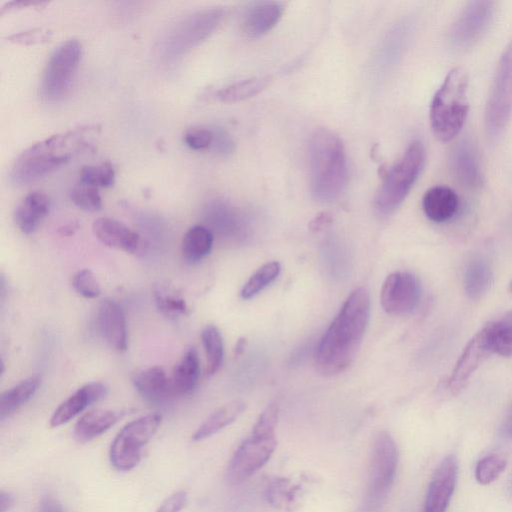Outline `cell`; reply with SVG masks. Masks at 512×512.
<instances>
[{
    "instance_id": "32",
    "label": "cell",
    "mask_w": 512,
    "mask_h": 512,
    "mask_svg": "<svg viewBox=\"0 0 512 512\" xmlns=\"http://www.w3.org/2000/svg\"><path fill=\"white\" fill-rule=\"evenodd\" d=\"M483 330L492 353L512 357V311L487 323Z\"/></svg>"
},
{
    "instance_id": "52",
    "label": "cell",
    "mask_w": 512,
    "mask_h": 512,
    "mask_svg": "<svg viewBox=\"0 0 512 512\" xmlns=\"http://www.w3.org/2000/svg\"><path fill=\"white\" fill-rule=\"evenodd\" d=\"M509 291L512 293V281L509 284Z\"/></svg>"
},
{
    "instance_id": "47",
    "label": "cell",
    "mask_w": 512,
    "mask_h": 512,
    "mask_svg": "<svg viewBox=\"0 0 512 512\" xmlns=\"http://www.w3.org/2000/svg\"><path fill=\"white\" fill-rule=\"evenodd\" d=\"M15 505V496L9 491L0 492V512H8Z\"/></svg>"
},
{
    "instance_id": "24",
    "label": "cell",
    "mask_w": 512,
    "mask_h": 512,
    "mask_svg": "<svg viewBox=\"0 0 512 512\" xmlns=\"http://www.w3.org/2000/svg\"><path fill=\"white\" fill-rule=\"evenodd\" d=\"M50 207L49 197L40 191L27 194L18 204L15 210V222L18 228L25 234L33 233Z\"/></svg>"
},
{
    "instance_id": "30",
    "label": "cell",
    "mask_w": 512,
    "mask_h": 512,
    "mask_svg": "<svg viewBox=\"0 0 512 512\" xmlns=\"http://www.w3.org/2000/svg\"><path fill=\"white\" fill-rule=\"evenodd\" d=\"M213 234L202 225L192 226L182 240V255L186 262L195 264L205 258L212 249Z\"/></svg>"
},
{
    "instance_id": "28",
    "label": "cell",
    "mask_w": 512,
    "mask_h": 512,
    "mask_svg": "<svg viewBox=\"0 0 512 512\" xmlns=\"http://www.w3.org/2000/svg\"><path fill=\"white\" fill-rule=\"evenodd\" d=\"M40 383V376L32 375L4 391L0 396V420L3 421L28 402Z\"/></svg>"
},
{
    "instance_id": "23",
    "label": "cell",
    "mask_w": 512,
    "mask_h": 512,
    "mask_svg": "<svg viewBox=\"0 0 512 512\" xmlns=\"http://www.w3.org/2000/svg\"><path fill=\"white\" fill-rule=\"evenodd\" d=\"M122 416L112 409H93L83 414L76 422L73 435L79 442H88L109 430Z\"/></svg>"
},
{
    "instance_id": "16",
    "label": "cell",
    "mask_w": 512,
    "mask_h": 512,
    "mask_svg": "<svg viewBox=\"0 0 512 512\" xmlns=\"http://www.w3.org/2000/svg\"><path fill=\"white\" fill-rule=\"evenodd\" d=\"M107 392L108 388L103 382L92 381L83 385L55 409L49 421L50 427L66 424L88 406L103 399Z\"/></svg>"
},
{
    "instance_id": "37",
    "label": "cell",
    "mask_w": 512,
    "mask_h": 512,
    "mask_svg": "<svg viewBox=\"0 0 512 512\" xmlns=\"http://www.w3.org/2000/svg\"><path fill=\"white\" fill-rule=\"evenodd\" d=\"M79 182L93 187H111L115 182V171L111 163L85 165L79 172Z\"/></svg>"
},
{
    "instance_id": "2",
    "label": "cell",
    "mask_w": 512,
    "mask_h": 512,
    "mask_svg": "<svg viewBox=\"0 0 512 512\" xmlns=\"http://www.w3.org/2000/svg\"><path fill=\"white\" fill-rule=\"evenodd\" d=\"M93 130L92 127H79L32 144L15 160L10 180L16 185H25L59 169L74 154L89 146L85 136Z\"/></svg>"
},
{
    "instance_id": "53",
    "label": "cell",
    "mask_w": 512,
    "mask_h": 512,
    "mask_svg": "<svg viewBox=\"0 0 512 512\" xmlns=\"http://www.w3.org/2000/svg\"><path fill=\"white\" fill-rule=\"evenodd\" d=\"M510 491H511V493H512V479H511V481H510Z\"/></svg>"
},
{
    "instance_id": "12",
    "label": "cell",
    "mask_w": 512,
    "mask_h": 512,
    "mask_svg": "<svg viewBox=\"0 0 512 512\" xmlns=\"http://www.w3.org/2000/svg\"><path fill=\"white\" fill-rule=\"evenodd\" d=\"M421 298V285L417 277L408 272H395L384 281L380 301L383 310L391 315L412 313Z\"/></svg>"
},
{
    "instance_id": "11",
    "label": "cell",
    "mask_w": 512,
    "mask_h": 512,
    "mask_svg": "<svg viewBox=\"0 0 512 512\" xmlns=\"http://www.w3.org/2000/svg\"><path fill=\"white\" fill-rule=\"evenodd\" d=\"M276 446L275 432L251 431V435L242 441L228 463L227 482L236 485L248 479L268 462Z\"/></svg>"
},
{
    "instance_id": "22",
    "label": "cell",
    "mask_w": 512,
    "mask_h": 512,
    "mask_svg": "<svg viewBox=\"0 0 512 512\" xmlns=\"http://www.w3.org/2000/svg\"><path fill=\"white\" fill-rule=\"evenodd\" d=\"M459 199L454 190L447 186H434L426 191L422 208L433 222L441 223L451 219L457 212Z\"/></svg>"
},
{
    "instance_id": "35",
    "label": "cell",
    "mask_w": 512,
    "mask_h": 512,
    "mask_svg": "<svg viewBox=\"0 0 512 512\" xmlns=\"http://www.w3.org/2000/svg\"><path fill=\"white\" fill-rule=\"evenodd\" d=\"M281 265L277 261H271L261 266L244 284L240 295L248 300L260 293L279 275Z\"/></svg>"
},
{
    "instance_id": "42",
    "label": "cell",
    "mask_w": 512,
    "mask_h": 512,
    "mask_svg": "<svg viewBox=\"0 0 512 512\" xmlns=\"http://www.w3.org/2000/svg\"><path fill=\"white\" fill-rule=\"evenodd\" d=\"M188 503V494L180 490L168 496L155 512H180Z\"/></svg>"
},
{
    "instance_id": "8",
    "label": "cell",
    "mask_w": 512,
    "mask_h": 512,
    "mask_svg": "<svg viewBox=\"0 0 512 512\" xmlns=\"http://www.w3.org/2000/svg\"><path fill=\"white\" fill-rule=\"evenodd\" d=\"M162 421L158 413L141 416L122 427L113 439L109 459L118 471H130L142 458V449L152 439Z\"/></svg>"
},
{
    "instance_id": "48",
    "label": "cell",
    "mask_w": 512,
    "mask_h": 512,
    "mask_svg": "<svg viewBox=\"0 0 512 512\" xmlns=\"http://www.w3.org/2000/svg\"><path fill=\"white\" fill-rule=\"evenodd\" d=\"M501 431L505 437L512 438V406L505 417Z\"/></svg>"
},
{
    "instance_id": "14",
    "label": "cell",
    "mask_w": 512,
    "mask_h": 512,
    "mask_svg": "<svg viewBox=\"0 0 512 512\" xmlns=\"http://www.w3.org/2000/svg\"><path fill=\"white\" fill-rule=\"evenodd\" d=\"M458 474L457 459L446 456L434 471L422 512H446L454 493Z\"/></svg>"
},
{
    "instance_id": "44",
    "label": "cell",
    "mask_w": 512,
    "mask_h": 512,
    "mask_svg": "<svg viewBox=\"0 0 512 512\" xmlns=\"http://www.w3.org/2000/svg\"><path fill=\"white\" fill-rule=\"evenodd\" d=\"M49 32L42 29H33L15 33L9 36L10 41L21 43V44H32L48 39Z\"/></svg>"
},
{
    "instance_id": "7",
    "label": "cell",
    "mask_w": 512,
    "mask_h": 512,
    "mask_svg": "<svg viewBox=\"0 0 512 512\" xmlns=\"http://www.w3.org/2000/svg\"><path fill=\"white\" fill-rule=\"evenodd\" d=\"M425 161L423 144L415 140L389 169L377 192L375 207L381 214L393 212L406 198L419 177Z\"/></svg>"
},
{
    "instance_id": "18",
    "label": "cell",
    "mask_w": 512,
    "mask_h": 512,
    "mask_svg": "<svg viewBox=\"0 0 512 512\" xmlns=\"http://www.w3.org/2000/svg\"><path fill=\"white\" fill-rule=\"evenodd\" d=\"M95 237L105 246L134 253L140 247V236L124 223L109 217H100L92 224Z\"/></svg>"
},
{
    "instance_id": "43",
    "label": "cell",
    "mask_w": 512,
    "mask_h": 512,
    "mask_svg": "<svg viewBox=\"0 0 512 512\" xmlns=\"http://www.w3.org/2000/svg\"><path fill=\"white\" fill-rule=\"evenodd\" d=\"M214 138L212 142V149L218 154H229L234 150V142L231 136L222 128L213 129Z\"/></svg>"
},
{
    "instance_id": "40",
    "label": "cell",
    "mask_w": 512,
    "mask_h": 512,
    "mask_svg": "<svg viewBox=\"0 0 512 512\" xmlns=\"http://www.w3.org/2000/svg\"><path fill=\"white\" fill-rule=\"evenodd\" d=\"M74 290L85 298H96L101 293L100 284L89 269L78 271L72 280Z\"/></svg>"
},
{
    "instance_id": "36",
    "label": "cell",
    "mask_w": 512,
    "mask_h": 512,
    "mask_svg": "<svg viewBox=\"0 0 512 512\" xmlns=\"http://www.w3.org/2000/svg\"><path fill=\"white\" fill-rule=\"evenodd\" d=\"M154 298L158 310L169 318L187 314L188 307L185 300L165 286L158 285L155 287Z\"/></svg>"
},
{
    "instance_id": "3",
    "label": "cell",
    "mask_w": 512,
    "mask_h": 512,
    "mask_svg": "<svg viewBox=\"0 0 512 512\" xmlns=\"http://www.w3.org/2000/svg\"><path fill=\"white\" fill-rule=\"evenodd\" d=\"M308 159L313 197L320 202L338 198L347 180L346 155L341 139L328 129H318L309 140Z\"/></svg>"
},
{
    "instance_id": "33",
    "label": "cell",
    "mask_w": 512,
    "mask_h": 512,
    "mask_svg": "<svg viewBox=\"0 0 512 512\" xmlns=\"http://www.w3.org/2000/svg\"><path fill=\"white\" fill-rule=\"evenodd\" d=\"M270 77H253L233 83L217 92V98L226 103L238 102L253 97L264 90Z\"/></svg>"
},
{
    "instance_id": "50",
    "label": "cell",
    "mask_w": 512,
    "mask_h": 512,
    "mask_svg": "<svg viewBox=\"0 0 512 512\" xmlns=\"http://www.w3.org/2000/svg\"><path fill=\"white\" fill-rule=\"evenodd\" d=\"M329 221L328 217L326 215H322L319 218L315 219V221L311 224V228L313 230H319Z\"/></svg>"
},
{
    "instance_id": "34",
    "label": "cell",
    "mask_w": 512,
    "mask_h": 512,
    "mask_svg": "<svg viewBox=\"0 0 512 512\" xmlns=\"http://www.w3.org/2000/svg\"><path fill=\"white\" fill-rule=\"evenodd\" d=\"M202 345L206 355L207 373L214 375L222 366L224 346L220 331L214 325H207L201 332Z\"/></svg>"
},
{
    "instance_id": "1",
    "label": "cell",
    "mask_w": 512,
    "mask_h": 512,
    "mask_svg": "<svg viewBox=\"0 0 512 512\" xmlns=\"http://www.w3.org/2000/svg\"><path fill=\"white\" fill-rule=\"evenodd\" d=\"M369 318V293L365 288H357L347 297L318 344L316 365L323 375H336L352 364Z\"/></svg>"
},
{
    "instance_id": "6",
    "label": "cell",
    "mask_w": 512,
    "mask_h": 512,
    "mask_svg": "<svg viewBox=\"0 0 512 512\" xmlns=\"http://www.w3.org/2000/svg\"><path fill=\"white\" fill-rule=\"evenodd\" d=\"M398 449L392 436L379 432L372 445L366 491L360 512H376L393 485L398 465Z\"/></svg>"
},
{
    "instance_id": "38",
    "label": "cell",
    "mask_w": 512,
    "mask_h": 512,
    "mask_svg": "<svg viewBox=\"0 0 512 512\" xmlns=\"http://www.w3.org/2000/svg\"><path fill=\"white\" fill-rule=\"evenodd\" d=\"M507 460L500 454H489L481 458L475 468L476 481L481 485H488L495 481L505 470Z\"/></svg>"
},
{
    "instance_id": "17",
    "label": "cell",
    "mask_w": 512,
    "mask_h": 512,
    "mask_svg": "<svg viewBox=\"0 0 512 512\" xmlns=\"http://www.w3.org/2000/svg\"><path fill=\"white\" fill-rule=\"evenodd\" d=\"M99 331L106 343L114 350L127 349V328L125 315L117 302L104 299L98 308Z\"/></svg>"
},
{
    "instance_id": "13",
    "label": "cell",
    "mask_w": 512,
    "mask_h": 512,
    "mask_svg": "<svg viewBox=\"0 0 512 512\" xmlns=\"http://www.w3.org/2000/svg\"><path fill=\"white\" fill-rule=\"evenodd\" d=\"M494 15V2H469L453 23L449 40L452 46L464 49L473 45L487 30Z\"/></svg>"
},
{
    "instance_id": "9",
    "label": "cell",
    "mask_w": 512,
    "mask_h": 512,
    "mask_svg": "<svg viewBox=\"0 0 512 512\" xmlns=\"http://www.w3.org/2000/svg\"><path fill=\"white\" fill-rule=\"evenodd\" d=\"M82 46L68 39L50 53L43 69L40 94L47 101H58L69 92L81 59Z\"/></svg>"
},
{
    "instance_id": "26",
    "label": "cell",
    "mask_w": 512,
    "mask_h": 512,
    "mask_svg": "<svg viewBox=\"0 0 512 512\" xmlns=\"http://www.w3.org/2000/svg\"><path fill=\"white\" fill-rule=\"evenodd\" d=\"M246 409V403L241 400L229 402L210 414L192 435L193 441H201L218 433L223 428L236 421Z\"/></svg>"
},
{
    "instance_id": "21",
    "label": "cell",
    "mask_w": 512,
    "mask_h": 512,
    "mask_svg": "<svg viewBox=\"0 0 512 512\" xmlns=\"http://www.w3.org/2000/svg\"><path fill=\"white\" fill-rule=\"evenodd\" d=\"M451 165L457 180L468 188L482 184V174L475 149L470 141L462 140L454 148Z\"/></svg>"
},
{
    "instance_id": "4",
    "label": "cell",
    "mask_w": 512,
    "mask_h": 512,
    "mask_svg": "<svg viewBox=\"0 0 512 512\" xmlns=\"http://www.w3.org/2000/svg\"><path fill=\"white\" fill-rule=\"evenodd\" d=\"M467 91V73L463 68L455 67L448 72L434 94L430 106V124L440 141H451L461 131L469 110Z\"/></svg>"
},
{
    "instance_id": "51",
    "label": "cell",
    "mask_w": 512,
    "mask_h": 512,
    "mask_svg": "<svg viewBox=\"0 0 512 512\" xmlns=\"http://www.w3.org/2000/svg\"><path fill=\"white\" fill-rule=\"evenodd\" d=\"M246 343H247V341L245 338H241L238 340V342L236 343V346H235V354L236 355L242 354V352L245 349Z\"/></svg>"
},
{
    "instance_id": "31",
    "label": "cell",
    "mask_w": 512,
    "mask_h": 512,
    "mask_svg": "<svg viewBox=\"0 0 512 512\" xmlns=\"http://www.w3.org/2000/svg\"><path fill=\"white\" fill-rule=\"evenodd\" d=\"M207 221L216 229L230 232L239 228L242 223L241 211L223 199H213L204 207Z\"/></svg>"
},
{
    "instance_id": "29",
    "label": "cell",
    "mask_w": 512,
    "mask_h": 512,
    "mask_svg": "<svg viewBox=\"0 0 512 512\" xmlns=\"http://www.w3.org/2000/svg\"><path fill=\"white\" fill-rule=\"evenodd\" d=\"M492 281L493 272L485 259L476 257L469 261L464 272V290L470 299L481 298Z\"/></svg>"
},
{
    "instance_id": "10",
    "label": "cell",
    "mask_w": 512,
    "mask_h": 512,
    "mask_svg": "<svg viewBox=\"0 0 512 512\" xmlns=\"http://www.w3.org/2000/svg\"><path fill=\"white\" fill-rule=\"evenodd\" d=\"M512 114V39L505 47L490 89L485 108V127L488 135L498 137Z\"/></svg>"
},
{
    "instance_id": "20",
    "label": "cell",
    "mask_w": 512,
    "mask_h": 512,
    "mask_svg": "<svg viewBox=\"0 0 512 512\" xmlns=\"http://www.w3.org/2000/svg\"><path fill=\"white\" fill-rule=\"evenodd\" d=\"M283 10L280 2L265 1L253 4L242 17V32L250 38L264 35L279 22Z\"/></svg>"
},
{
    "instance_id": "45",
    "label": "cell",
    "mask_w": 512,
    "mask_h": 512,
    "mask_svg": "<svg viewBox=\"0 0 512 512\" xmlns=\"http://www.w3.org/2000/svg\"><path fill=\"white\" fill-rule=\"evenodd\" d=\"M38 512H65L62 505L51 495L42 497Z\"/></svg>"
},
{
    "instance_id": "19",
    "label": "cell",
    "mask_w": 512,
    "mask_h": 512,
    "mask_svg": "<svg viewBox=\"0 0 512 512\" xmlns=\"http://www.w3.org/2000/svg\"><path fill=\"white\" fill-rule=\"evenodd\" d=\"M132 382L137 392L151 403H160L174 396L171 377L163 367L140 370L133 375Z\"/></svg>"
},
{
    "instance_id": "5",
    "label": "cell",
    "mask_w": 512,
    "mask_h": 512,
    "mask_svg": "<svg viewBox=\"0 0 512 512\" xmlns=\"http://www.w3.org/2000/svg\"><path fill=\"white\" fill-rule=\"evenodd\" d=\"M226 10L211 7L192 12L174 24L162 42V55L174 61L205 41L221 24Z\"/></svg>"
},
{
    "instance_id": "41",
    "label": "cell",
    "mask_w": 512,
    "mask_h": 512,
    "mask_svg": "<svg viewBox=\"0 0 512 512\" xmlns=\"http://www.w3.org/2000/svg\"><path fill=\"white\" fill-rule=\"evenodd\" d=\"M214 138L213 129L197 127L189 129L184 135V142L193 150L209 149Z\"/></svg>"
},
{
    "instance_id": "15",
    "label": "cell",
    "mask_w": 512,
    "mask_h": 512,
    "mask_svg": "<svg viewBox=\"0 0 512 512\" xmlns=\"http://www.w3.org/2000/svg\"><path fill=\"white\" fill-rule=\"evenodd\" d=\"M492 354L483 328L467 343L449 378L448 387L453 394L460 392L473 373Z\"/></svg>"
},
{
    "instance_id": "46",
    "label": "cell",
    "mask_w": 512,
    "mask_h": 512,
    "mask_svg": "<svg viewBox=\"0 0 512 512\" xmlns=\"http://www.w3.org/2000/svg\"><path fill=\"white\" fill-rule=\"evenodd\" d=\"M46 2L41 1H35V0H13L6 2L1 8H0V14L3 15L5 12L18 9V8H24L28 6H38L45 4Z\"/></svg>"
},
{
    "instance_id": "39",
    "label": "cell",
    "mask_w": 512,
    "mask_h": 512,
    "mask_svg": "<svg viewBox=\"0 0 512 512\" xmlns=\"http://www.w3.org/2000/svg\"><path fill=\"white\" fill-rule=\"evenodd\" d=\"M69 197L78 208L84 211L94 212L102 208V199L97 187L79 182L70 190Z\"/></svg>"
},
{
    "instance_id": "27",
    "label": "cell",
    "mask_w": 512,
    "mask_h": 512,
    "mask_svg": "<svg viewBox=\"0 0 512 512\" xmlns=\"http://www.w3.org/2000/svg\"><path fill=\"white\" fill-rule=\"evenodd\" d=\"M301 486L291 479L275 477L267 485V502L275 509L293 512L300 504Z\"/></svg>"
},
{
    "instance_id": "49",
    "label": "cell",
    "mask_w": 512,
    "mask_h": 512,
    "mask_svg": "<svg viewBox=\"0 0 512 512\" xmlns=\"http://www.w3.org/2000/svg\"><path fill=\"white\" fill-rule=\"evenodd\" d=\"M76 229H77V226L73 223H70V224H66V225L62 226L59 229V232L62 236H69V235L73 234Z\"/></svg>"
},
{
    "instance_id": "25",
    "label": "cell",
    "mask_w": 512,
    "mask_h": 512,
    "mask_svg": "<svg viewBox=\"0 0 512 512\" xmlns=\"http://www.w3.org/2000/svg\"><path fill=\"white\" fill-rule=\"evenodd\" d=\"M200 376V361L194 347L185 350L175 365L171 382L174 395H187L196 388Z\"/></svg>"
}]
</instances>
